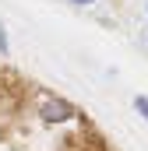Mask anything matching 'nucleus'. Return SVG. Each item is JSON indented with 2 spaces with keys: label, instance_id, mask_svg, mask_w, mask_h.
Segmentation results:
<instances>
[{
  "label": "nucleus",
  "instance_id": "f257e3e1",
  "mask_svg": "<svg viewBox=\"0 0 148 151\" xmlns=\"http://www.w3.org/2000/svg\"><path fill=\"white\" fill-rule=\"evenodd\" d=\"M39 116H42V123L60 127V123L78 119V109H74L67 99H60V95H42V99H39Z\"/></svg>",
  "mask_w": 148,
  "mask_h": 151
},
{
  "label": "nucleus",
  "instance_id": "20e7f679",
  "mask_svg": "<svg viewBox=\"0 0 148 151\" xmlns=\"http://www.w3.org/2000/svg\"><path fill=\"white\" fill-rule=\"evenodd\" d=\"M71 4H95V0H71Z\"/></svg>",
  "mask_w": 148,
  "mask_h": 151
},
{
  "label": "nucleus",
  "instance_id": "f03ea898",
  "mask_svg": "<svg viewBox=\"0 0 148 151\" xmlns=\"http://www.w3.org/2000/svg\"><path fill=\"white\" fill-rule=\"evenodd\" d=\"M134 109H138V113L148 119V95H138V99H134Z\"/></svg>",
  "mask_w": 148,
  "mask_h": 151
},
{
  "label": "nucleus",
  "instance_id": "7ed1b4c3",
  "mask_svg": "<svg viewBox=\"0 0 148 151\" xmlns=\"http://www.w3.org/2000/svg\"><path fill=\"white\" fill-rule=\"evenodd\" d=\"M11 53V46H7V28L0 25V56H7Z\"/></svg>",
  "mask_w": 148,
  "mask_h": 151
}]
</instances>
